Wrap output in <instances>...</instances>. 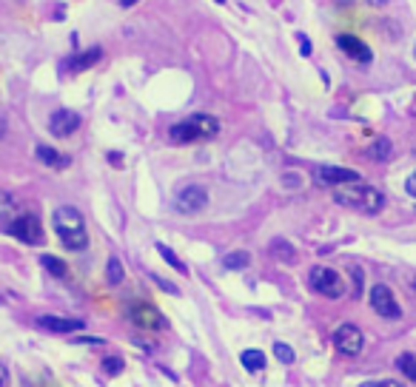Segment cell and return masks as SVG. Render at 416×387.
Instances as JSON below:
<instances>
[{"mask_svg": "<svg viewBox=\"0 0 416 387\" xmlns=\"http://www.w3.org/2000/svg\"><path fill=\"white\" fill-rule=\"evenodd\" d=\"M334 200L345 208H354L359 214H379L385 208V194L373 185H362V182H348V185H339L336 194H334Z\"/></svg>", "mask_w": 416, "mask_h": 387, "instance_id": "obj_1", "label": "cell"}, {"mask_svg": "<svg viewBox=\"0 0 416 387\" xmlns=\"http://www.w3.org/2000/svg\"><path fill=\"white\" fill-rule=\"evenodd\" d=\"M55 231L60 237V242L69 251H86L89 248V231H86V220L75 206H60L55 211Z\"/></svg>", "mask_w": 416, "mask_h": 387, "instance_id": "obj_2", "label": "cell"}, {"mask_svg": "<svg viewBox=\"0 0 416 387\" xmlns=\"http://www.w3.org/2000/svg\"><path fill=\"white\" fill-rule=\"evenodd\" d=\"M308 285H311L319 296H325V299H339V296H345V279H342L334 268H325V265L311 268Z\"/></svg>", "mask_w": 416, "mask_h": 387, "instance_id": "obj_3", "label": "cell"}, {"mask_svg": "<svg viewBox=\"0 0 416 387\" xmlns=\"http://www.w3.org/2000/svg\"><path fill=\"white\" fill-rule=\"evenodd\" d=\"M6 231H9L15 240H21L23 245H43V240H46L43 223H40L35 214H21V217H15V220L9 223Z\"/></svg>", "mask_w": 416, "mask_h": 387, "instance_id": "obj_4", "label": "cell"}, {"mask_svg": "<svg viewBox=\"0 0 416 387\" xmlns=\"http://www.w3.org/2000/svg\"><path fill=\"white\" fill-rule=\"evenodd\" d=\"M208 206V191L202 185H185L177 191V197H174V208L185 217H194L199 214L202 208Z\"/></svg>", "mask_w": 416, "mask_h": 387, "instance_id": "obj_5", "label": "cell"}, {"mask_svg": "<svg viewBox=\"0 0 416 387\" xmlns=\"http://www.w3.org/2000/svg\"><path fill=\"white\" fill-rule=\"evenodd\" d=\"M334 347H336L342 356H359L362 347H365V336H362V330H359L356 325L345 322V325H339V327L334 330Z\"/></svg>", "mask_w": 416, "mask_h": 387, "instance_id": "obj_6", "label": "cell"}, {"mask_svg": "<svg viewBox=\"0 0 416 387\" xmlns=\"http://www.w3.org/2000/svg\"><path fill=\"white\" fill-rule=\"evenodd\" d=\"M128 319L134 322V327H140V330H148V333H157V330H165L168 327V322H165V316L154 308V305H134L131 310H128Z\"/></svg>", "mask_w": 416, "mask_h": 387, "instance_id": "obj_7", "label": "cell"}, {"mask_svg": "<svg viewBox=\"0 0 416 387\" xmlns=\"http://www.w3.org/2000/svg\"><path fill=\"white\" fill-rule=\"evenodd\" d=\"M371 308L382 319H399L402 316V308H399V302H396V296L390 293L388 285H373L371 288Z\"/></svg>", "mask_w": 416, "mask_h": 387, "instance_id": "obj_8", "label": "cell"}, {"mask_svg": "<svg viewBox=\"0 0 416 387\" xmlns=\"http://www.w3.org/2000/svg\"><path fill=\"white\" fill-rule=\"evenodd\" d=\"M314 179L319 185H331V188H339V185H348V182H359V174L351 171V168H339V165H319L314 171Z\"/></svg>", "mask_w": 416, "mask_h": 387, "instance_id": "obj_9", "label": "cell"}, {"mask_svg": "<svg viewBox=\"0 0 416 387\" xmlns=\"http://www.w3.org/2000/svg\"><path fill=\"white\" fill-rule=\"evenodd\" d=\"M80 114H75V111H69V108H60V111H55L52 114V120H49V131L55 134V137H69V134H75L77 128H80Z\"/></svg>", "mask_w": 416, "mask_h": 387, "instance_id": "obj_10", "label": "cell"}, {"mask_svg": "<svg viewBox=\"0 0 416 387\" xmlns=\"http://www.w3.org/2000/svg\"><path fill=\"white\" fill-rule=\"evenodd\" d=\"M336 46H339L351 60H356V63H371V60H373V52H371L359 38H354V35H339V38H336Z\"/></svg>", "mask_w": 416, "mask_h": 387, "instance_id": "obj_11", "label": "cell"}, {"mask_svg": "<svg viewBox=\"0 0 416 387\" xmlns=\"http://www.w3.org/2000/svg\"><path fill=\"white\" fill-rule=\"evenodd\" d=\"M38 327L49 330V333H72V330H83L86 325L80 319H63V316H40Z\"/></svg>", "mask_w": 416, "mask_h": 387, "instance_id": "obj_12", "label": "cell"}, {"mask_svg": "<svg viewBox=\"0 0 416 387\" xmlns=\"http://www.w3.org/2000/svg\"><path fill=\"white\" fill-rule=\"evenodd\" d=\"M168 140H171V142H180V145H185V142H197V140H202V137H199L197 125H194V123H191V117H188V120H182V123H174V125L168 128Z\"/></svg>", "mask_w": 416, "mask_h": 387, "instance_id": "obj_13", "label": "cell"}, {"mask_svg": "<svg viewBox=\"0 0 416 387\" xmlns=\"http://www.w3.org/2000/svg\"><path fill=\"white\" fill-rule=\"evenodd\" d=\"M191 123L197 125V131H199V137H202V140H212V137H217V134H220V120H217V117H212V114H194V117H191Z\"/></svg>", "mask_w": 416, "mask_h": 387, "instance_id": "obj_14", "label": "cell"}, {"mask_svg": "<svg viewBox=\"0 0 416 387\" xmlns=\"http://www.w3.org/2000/svg\"><path fill=\"white\" fill-rule=\"evenodd\" d=\"M100 57H103V49H97V46H94V49H89V52H83V55L72 57V60H69V69H72V72H83V69H92V66H94V63H97Z\"/></svg>", "mask_w": 416, "mask_h": 387, "instance_id": "obj_15", "label": "cell"}, {"mask_svg": "<svg viewBox=\"0 0 416 387\" xmlns=\"http://www.w3.org/2000/svg\"><path fill=\"white\" fill-rule=\"evenodd\" d=\"M38 159L46 162V165H52V168H66L69 165V157H60L52 145H38Z\"/></svg>", "mask_w": 416, "mask_h": 387, "instance_id": "obj_16", "label": "cell"}, {"mask_svg": "<svg viewBox=\"0 0 416 387\" xmlns=\"http://www.w3.org/2000/svg\"><path fill=\"white\" fill-rule=\"evenodd\" d=\"M268 251H271V257H277V259H280V262H285V265H291V262L297 259L294 245H288L285 240H274V242L268 245Z\"/></svg>", "mask_w": 416, "mask_h": 387, "instance_id": "obj_17", "label": "cell"}, {"mask_svg": "<svg viewBox=\"0 0 416 387\" xmlns=\"http://www.w3.org/2000/svg\"><path fill=\"white\" fill-rule=\"evenodd\" d=\"M248 265H251V254L248 251H231V254L223 257V268L226 271H243Z\"/></svg>", "mask_w": 416, "mask_h": 387, "instance_id": "obj_18", "label": "cell"}, {"mask_svg": "<svg viewBox=\"0 0 416 387\" xmlns=\"http://www.w3.org/2000/svg\"><path fill=\"white\" fill-rule=\"evenodd\" d=\"M240 361H243V367H246L248 373H260V370L266 367V353H263V350H246V353L240 356Z\"/></svg>", "mask_w": 416, "mask_h": 387, "instance_id": "obj_19", "label": "cell"}, {"mask_svg": "<svg viewBox=\"0 0 416 387\" xmlns=\"http://www.w3.org/2000/svg\"><path fill=\"white\" fill-rule=\"evenodd\" d=\"M18 217V203H15V197L12 194H6V191H0V223H12Z\"/></svg>", "mask_w": 416, "mask_h": 387, "instance_id": "obj_20", "label": "cell"}, {"mask_svg": "<svg viewBox=\"0 0 416 387\" xmlns=\"http://www.w3.org/2000/svg\"><path fill=\"white\" fill-rule=\"evenodd\" d=\"M40 265L52 274V276H58V279H63V276H69V268H66V262L63 259H58V257H52V254H43L40 257Z\"/></svg>", "mask_w": 416, "mask_h": 387, "instance_id": "obj_21", "label": "cell"}, {"mask_svg": "<svg viewBox=\"0 0 416 387\" xmlns=\"http://www.w3.org/2000/svg\"><path fill=\"white\" fill-rule=\"evenodd\" d=\"M368 157H371V159H376V162L390 159V140H385V137L373 140V142H371V148H368Z\"/></svg>", "mask_w": 416, "mask_h": 387, "instance_id": "obj_22", "label": "cell"}, {"mask_svg": "<svg viewBox=\"0 0 416 387\" xmlns=\"http://www.w3.org/2000/svg\"><path fill=\"white\" fill-rule=\"evenodd\" d=\"M396 370H399L402 376H407L410 381H416V353H402V356L396 359Z\"/></svg>", "mask_w": 416, "mask_h": 387, "instance_id": "obj_23", "label": "cell"}, {"mask_svg": "<svg viewBox=\"0 0 416 387\" xmlns=\"http://www.w3.org/2000/svg\"><path fill=\"white\" fill-rule=\"evenodd\" d=\"M123 276H126L123 262H120L117 257H111V259H109V265H106V279H109V285H120V282H123Z\"/></svg>", "mask_w": 416, "mask_h": 387, "instance_id": "obj_24", "label": "cell"}, {"mask_svg": "<svg viewBox=\"0 0 416 387\" xmlns=\"http://www.w3.org/2000/svg\"><path fill=\"white\" fill-rule=\"evenodd\" d=\"M157 254H160V257H163V259H165V262H168L174 271H180V274H188V268L180 262V257H177V254H174L168 245H157Z\"/></svg>", "mask_w": 416, "mask_h": 387, "instance_id": "obj_25", "label": "cell"}, {"mask_svg": "<svg viewBox=\"0 0 416 387\" xmlns=\"http://www.w3.org/2000/svg\"><path fill=\"white\" fill-rule=\"evenodd\" d=\"M103 373H109V376L123 373V359H120V356H106V359H103Z\"/></svg>", "mask_w": 416, "mask_h": 387, "instance_id": "obj_26", "label": "cell"}, {"mask_svg": "<svg viewBox=\"0 0 416 387\" xmlns=\"http://www.w3.org/2000/svg\"><path fill=\"white\" fill-rule=\"evenodd\" d=\"M274 356H277L283 364H291V361H294V350H291L285 342H277V344H274Z\"/></svg>", "mask_w": 416, "mask_h": 387, "instance_id": "obj_27", "label": "cell"}, {"mask_svg": "<svg viewBox=\"0 0 416 387\" xmlns=\"http://www.w3.org/2000/svg\"><path fill=\"white\" fill-rule=\"evenodd\" d=\"M359 387H405V384H399L396 378H385V381H365Z\"/></svg>", "mask_w": 416, "mask_h": 387, "instance_id": "obj_28", "label": "cell"}, {"mask_svg": "<svg viewBox=\"0 0 416 387\" xmlns=\"http://www.w3.org/2000/svg\"><path fill=\"white\" fill-rule=\"evenodd\" d=\"M151 279H154V282H157V285H160V288H163L165 293H171V296H174V293H180V291H177V288H174L171 282H165V279H160L157 274H151Z\"/></svg>", "mask_w": 416, "mask_h": 387, "instance_id": "obj_29", "label": "cell"}, {"mask_svg": "<svg viewBox=\"0 0 416 387\" xmlns=\"http://www.w3.org/2000/svg\"><path fill=\"white\" fill-rule=\"evenodd\" d=\"M405 191H407V194H410V197L416 200V171H413V174H410V176L405 179Z\"/></svg>", "mask_w": 416, "mask_h": 387, "instance_id": "obj_30", "label": "cell"}, {"mask_svg": "<svg viewBox=\"0 0 416 387\" xmlns=\"http://www.w3.org/2000/svg\"><path fill=\"white\" fill-rule=\"evenodd\" d=\"M354 282H356V285H354V293L359 296V293H362V271H359V268H354Z\"/></svg>", "mask_w": 416, "mask_h": 387, "instance_id": "obj_31", "label": "cell"}, {"mask_svg": "<svg viewBox=\"0 0 416 387\" xmlns=\"http://www.w3.org/2000/svg\"><path fill=\"white\" fill-rule=\"evenodd\" d=\"M75 342L77 344H103V339H97V336H77Z\"/></svg>", "mask_w": 416, "mask_h": 387, "instance_id": "obj_32", "label": "cell"}, {"mask_svg": "<svg viewBox=\"0 0 416 387\" xmlns=\"http://www.w3.org/2000/svg\"><path fill=\"white\" fill-rule=\"evenodd\" d=\"M300 49H302V55H311V43L305 35H300Z\"/></svg>", "mask_w": 416, "mask_h": 387, "instance_id": "obj_33", "label": "cell"}, {"mask_svg": "<svg viewBox=\"0 0 416 387\" xmlns=\"http://www.w3.org/2000/svg\"><path fill=\"white\" fill-rule=\"evenodd\" d=\"M0 387H9V378H6V370L0 367Z\"/></svg>", "mask_w": 416, "mask_h": 387, "instance_id": "obj_34", "label": "cell"}, {"mask_svg": "<svg viewBox=\"0 0 416 387\" xmlns=\"http://www.w3.org/2000/svg\"><path fill=\"white\" fill-rule=\"evenodd\" d=\"M368 6H385V4H390V0H365Z\"/></svg>", "mask_w": 416, "mask_h": 387, "instance_id": "obj_35", "label": "cell"}, {"mask_svg": "<svg viewBox=\"0 0 416 387\" xmlns=\"http://www.w3.org/2000/svg\"><path fill=\"white\" fill-rule=\"evenodd\" d=\"M134 4H137V0H120V6H123V9H128V6H134Z\"/></svg>", "mask_w": 416, "mask_h": 387, "instance_id": "obj_36", "label": "cell"}, {"mask_svg": "<svg viewBox=\"0 0 416 387\" xmlns=\"http://www.w3.org/2000/svg\"><path fill=\"white\" fill-rule=\"evenodd\" d=\"M413 55H416V46H413Z\"/></svg>", "mask_w": 416, "mask_h": 387, "instance_id": "obj_37", "label": "cell"}, {"mask_svg": "<svg viewBox=\"0 0 416 387\" xmlns=\"http://www.w3.org/2000/svg\"><path fill=\"white\" fill-rule=\"evenodd\" d=\"M413 288H416V282H413Z\"/></svg>", "mask_w": 416, "mask_h": 387, "instance_id": "obj_38", "label": "cell"}]
</instances>
